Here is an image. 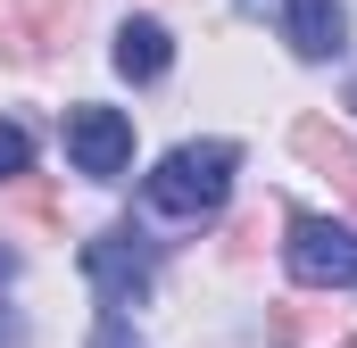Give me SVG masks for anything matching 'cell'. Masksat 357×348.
I'll return each instance as SVG.
<instances>
[{
    "label": "cell",
    "instance_id": "6da1fadb",
    "mask_svg": "<svg viewBox=\"0 0 357 348\" xmlns=\"http://www.w3.org/2000/svg\"><path fill=\"white\" fill-rule=\"evenodd\" d=\"M233 166H241V150H233V141H183V150L158 158V174L142 182V199H150L158 216L199 224V216H216V207L233 199Z\"/></svg>",
    "mask_w": 357,
    "mask_h": 348
},
{
    "label": "cell",
    "instance_id": "7a4b0ae2",
    "mask_svg": "<svg viewBox=\"0 0 357 348\" xmlns=\"http://www.w3.org/2000/svg\"><path fill=\"white\" fill-rule=\"evenodd\" d=\"M84 282L108 299V307H142V299H150V282H158V258H150V241H142V232L108 224V232H91V241H84Z\"/></svg>",
    "mask_w": 357,
    "mask_h": 348
},
{
    "label": "cell",
    "instance_id": "3957f363",
    "mask_svg": "<svg viewBox=\"0 0 357 348\" xmlns=\"http://www.w3.org/2000/svg\"><path fill=\"white\" fill-rule=\"evenodd\" d=\"M291 274H299L307 290H357V224L299 216V224H291Z\"/></svg>",
    "mask_w": 357,
    "mask_h": 348
},
{
    "label": "cell",
    "instance_id": "277c9868",
    "mask_svg": "<svg viewBox=\"0 0 357 348\" xmlns=\"http://www.w3.org/2000/svg\"><path fill=\"white\" fill-rule=\"evenodd\" d=\"M67 158H75L84 174H100V182H116L125 158H133V125H125L116 108H100V100L67 108Z\"/></svg>",
    "mask_w": 357,
    "mask_h": 348
},
{
    "label": "cell",
    "instance_id": "5b68a950",
    "mask_svg": "<svg viewBox=\"0 0 357 348\" xmlns=\"http://www.w3.org/2000/svg\"><path fill=\"white\" fill-rule=\"evenodd\" d=\"M291 150H299L316 174H333V182L357 199V141L333 125V116H299V125H291Z\"/></svg>",
    "mask_w": 357,
    "mask_h": 348
},
{
    "label": "cell",
    "instance_id": "8992f818",
    "mask_svg": "<svg viewBox=\"0 0 357 348\" xmlns=\"http://www.w3.org/2000/svg\"><path fill=\"white\" fill-rule=\"evenodd\" d=\"M108 58H116V75H125V84H158V75L175 67V42H167V25H158V17H125Z\"/></svg>",
    "mask_w": 357,
    "mask_h": 348
},
{
    "label": "cell",
    "instance_id": "52a82bcc",
    "mask_svg": "<svg viewBox=\"0 0 357 348\" xmlns=\"http://www.w3.org/2000/svg\"><path fill=\"white\" fill-rule=\"evenodd\" d=\"M282 33H291L299 58H341V50H349V17H341V0H291V8H282Z\"/></svg>",
    "mask_w": 357,
    "mask_h": 348
},
{
    "label": "cell",
    "instance_id": "ba28073f",
    "mask_svg": "<svg viewBox=\"0 0 357 348\" xmlns=\"http://www.w3.org/2000/svg\"><path fill=\"white\" fill-rule=\"evenodd\" d=\"M75 17H84V0H33V42H42V50H67Z\"/></svg>",
    "mask_w": 357,
    "mask_h": 348
},
{
    "label": "cell",
    "instance_id": "9c48e42d",
    "mask_svg": "<svg viewBox=\"0 0 357 348\" xmlns=\"http://www.w3.org/2000/svg\"><path fill=\"white\" fill-rule=\"evenodd\" d=\"M25 166H33V141H25V125H0V182H17Z\"/></svg>",
    "mask_w": 357,
    "mask_h": 348
},
{
    "label": "cell",
    "instance_id": "30bf717a",
    "mask_svg": "<svg viewBox=\"0 0 357 348\" xmlns=\"http://www.w3.org/2000/svg\"><path fill=\"white\" fill-rule=\"evenodd\" d=\"M91 348H142V340H133V324H125V315H100V332H91Z\"/></svg>",
    "mask_w": 357,
    "mask_h": 348
},
{
    "label": "cell",
    "instance_id": "8fae6325",
    "mask_svg": "<svg viewBox=\"0 0 357 348\" xmlns=\"http://www.w3.org/2000/svg\"><path fill=\"white\" fill-rule=\"evenodd\" d=\"M17 216H25V224H50V216H59V207H50V191H42V182H33V191H17Z\"/></svg>",
    "mask_w": 357,
    "mask_h": 348
},
{
    "label": "cell",
    "instance_id": "7c38bea8",
    "mask_svg": "<svg viewBox=\"0 0 357 348\" xmlns=\"http://www.w3.org/2000/svg\"><path fill=\"white\" fill-rule=\"evenodd\" d=\"M25 42H33V33H25V25L8 17V0H0V58H25Z\"/></svg>",
    "mask_w": 357,
    "mask_h": 348
},
{
    "label": "cell",
    "instance_id": "4fadbf2b",
    "mask_svg": "<svg viewBox=\"0 0 357 348\" xmlns=\"http://www.w3.org/2000/svg\"><path fill=\"white\" fill-rule=\"evenodd\" d=\"M0 348H25V324L17 315H0Z\"/></svg>",
    "mask_w": 357,
    "mask_h": 348
},
{
    "label": "cell",
    "instance_id": "5bb4252c",
    "mask_svg": "<svg viewBox=\"0 0 357 348\" xmlns=\"http://www.w3.org/2000/svg\"><path fill=\"white\" fill-rule=\"evenodd\" d=\"M8 274H17V249H8V241H0V282H8Z\"/></svg>",
    "mask_w": 357,
    "mask_h": 348
},
{
    "label": "cell",
    "instance_id": "9a60e30c",
    "mask_svg": "<svg viewBox=\"0 0 357 348\" xmlns=\"http://www.w3.org/2000/svg\"><path fill=\"white\" fill-rule=\"evenodd\" d=\"M241 8H250V17H266V8H282V0H241Z\"/></svg>",
    "mask_w": 357,
    "mask_h": 348
},
{
    "label": "cell",
    "instance_id": "2e32d148",
    "mask_svg": "<svg viewBox=\"0 0 357 348\" xmlns=\"http://www.w3.org/2000/svg\"><path fill=\"white\" fill-rule=\"evenodd\" d=\"M349 108H357V84H349Z\"/></svg>",
    "mask_w": 357,
    "mask_h": 348
},
{
    "label": "cell",
    "instance_id": "e0dca14e",
    "mask_svg": "<svg viewBox=\"0 0 357 348\" xmlns=\"http://www.w3.org/2000/svg\"><path fill=\"white\" fill-rule=\"evenodd\" d=\"M349 348H357V340H349Z\"/></svg>",
    "mask_w": 357,
    "mask_h": 348
}]
</instances>
